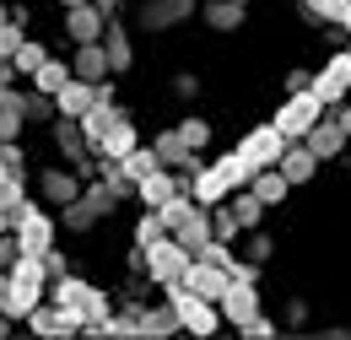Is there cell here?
Wrapping results in <instances>:
<instances>
[{
    "mask_svg": "<svg viewBox=\"0 0 351 340\" xmlns=\"http://www.w3.org/2000/svg\"><path fill=\"white\" fill-rule=\"evenodd\" d=\"M49 298L60 302V308H71V313H82V335L92 330H103L108 319H114V298L103 292V287H92L87 276H60V281H49Z\"/></svg>",
    "mask_w": 351,
    "mask_h": 340,
    "instance_id": "6da1fadb",
    "label": "cell"
},
{
    "mask_svg": "<svg viewBox=\"0 0 351 340\" xmlns=\"http://www.w3.org/2000/svg\"><path fill=\"white\" fill-rule=\"evenodd\" d=\"M11 232L22 238V249H27V254H49V249L60 243V232H65V227H60V211H54V206L27 200V206L16 211V227H11Z\"/></svg>",
    "mask_w": 351,
    "mask_h": 340,
    "instance_id": "7a4b0ae2",
    "label": "cell"
},
{
    "mask_svg": "<svg viewBox=\"0 0 351 340\" xmlns=\"http://www.w3.org/2000/svg\"><path fill=\"white\" fill-rule=\"evenodd\" d=\"M162 298L178 308V319H184V335H217L221 324V302H211V298H200V292H189L184 281H173V287H162Z\"/></svg>",
    "mask_w": 351,
    "mask_h": 340,
    "instance_id": "3957f363",
    "label": "cell"
},
{
    "mask_svg": "<svg viewBox=\"0 0 351 340\" xmlns=\"http://www.w3.org/2000/svg\"><path fill=\"white\" fill-rule=\"evenodd\" d=\"M189 265H195V249H189V243H178L173 232H168V238H157V243L146 249V281L162 292V287H173V281L189 276Z\"/></svg>",
    "mask_w": 351,
    "mask_h": 340,
    "instance_id": "277c9868",
    "label": "cell"
},
{
    "mask_svg": "<svg viewBox=\"0 0 351 340\" xmlns=\"http://www.w3.org/2000/svg\"><path fill=\"white\" fill-rule=\"evenodd\" d=\"M324 108H330V103H324L313 86H308V92H287V97H281V108H276V125L287 130V141H303L308 130L324 119Z\"/></svg>",
    "mask_w": 351,
    "mask_h": 340,
    "instance_id": "5b68a950",
    "label": "cell"
},
{
    "mask_svg": "<svg viewBox=\"0 0 351 340\" xmlns=\"http://www.w3.org/2000/svg\"><path fill=\"white\" fill-rule=\"evenodd\" d=\"M287 146H292V141H287V130L276 125V119H270V125H254V130H243V141H238V151H243V157H249L254 168H276Z\"/></svg>",
    "mask_w": 351,
    "mask_h": 340,
    "instance_id": "8992f818",
    "label": "cell"
},
{
    "mask_svg": "<svg viewBox=\"0 0 351 340\" xmlns=\"http://www.w3.org/2000/svg\"><path fill=\"white\" fill-rule=\"evenodd\" d=\"M33 189H38V200L44 206H71V200H82V189H87V178L71 168V162H60V168H44L38 178H33Z\"/></svg>",
    "mask_w": 351,
    "mask_h": 340,
    "instance_id": "52a82bcc",
    "label": "cell"
},
{
    "mask_svg": "<svg viewBox=\"0 0 351 340\" xmlns=\"http://www.w3.org/2000/svg\"><path fill=\"white\" fill-rule=\"evenodd\" d=\"M189 16H200V0H141V11H135V22L146 33H173Z\"/></svg>",
    "mask_w": 351,
    "mask_h": 340,
    "instance_id": "ba28073f",
    "label": "cell"
},
{
    "mask_svg": "<svg viewBox=\"0 0 351 340\" xmlns=\"http://www.w3.org/2000/svg\"><path fill=\"white\" fill-rule=\"evenodd\" d=\"M313 92H319L330 108L351 97V49H335V54H324V65L313 71Z\"/></svg>",
    "mask_w": 351,
    "mask_h": 340,
    "instance_id": "9c48e42d",
    "label": "cell"
},
{
    "mask_svg": "<svg viewBox=\"0 0 351 340\" xmlns=\"http://www.w3.org/2000/svg\"><path fill=\"white\" fill-rule=\"evenodd\" d=\"M195 184V173H178V168H157V173H146L141 184H135V200L141 206H152V211H162L168 200H173L178 189H189Z\"/></svg>",
    "mask_w": 351,
    "mask_h": 340,
    "instance_id": "30bf717a",
    "label": "cell"
},
{
    "mask_svg": "<svg viewBox=\"0 0 351 340\" xmlns=\"http://www.w3.org/2000/svg\"><path fill=\"white\" fill-rule=\"evenodd\" d=\"M27 330H33V335H49V340L82 335V313H71V308H60L54 298H44L33 313H27Z\"/></svg>",
    "mask_w": 351,
    "mask_h": 340,
    "instance_id": "8fae6325",
    "label": "cell"
},
{
    "mask_svg": "<svg viewBox=\"0 0 351 340\" xmlns=\"http://www.w3.org/2000/svg\"><path fill=\"white\" fill-rule=\"evenodd\" d=\"M303 141L313 146V157H319V162H341V157L351 151V135H346V125H341L335 114H324V119L308 130Z\"/></svg>",
    "mask_w": 351,
    "mask_h": 340,
    "instance_id": "7c38bea8",
    "label": "cell"
},
{
    "mask_svg": "<svg viewBox=\"0 0 351 340\" xmlns=\"http://www.w3.org/2000/svg\"><path fill=\"white\" fill-rule=\"evenodd\" d=\"M152 146H157V157H162V168H178V173H200L206 162H200V151L178 135V125H168V130H157L152 135Z\"/></svg>",
    "mask_w": 351,
    "mask_h": 340,
    "instance_id": "4fadbf2b",
    "label": "cell"
},
{
    "mask_svg": "<svg viewBox=\"0 0 351 340\" xmlns=\"http://www.w3.org/2000/svg\"><path fill=\"white\" fill-rule=\"evenodd\" d=\"M103 33H108V11H103L97 0L71 5V11H65V38H71V43H97Z\"/></svg>",
    "mask_w": 351,
    "mask_h": 340,
    "instance_id": "5bb4252c",
    "label": "cell"
},
{
    "mask_svg": "<svg viewBox=\"0 0 351 340\" xmlns=\"http://www.w3.org/2000/svg\"><path fill=\"white\" fill-rule=\"evenodd\" d=\"M184 287H189V292H200V298H211V302H221L227 292H232V270H221V265H211V259L195 254L189 276H184Z\"/></svg>",
    "mask_w": 351,
    "mask_h": 340,
    "instance_id": "9a60e30c",
    "label": "cell"
},
{
    "mask_svg": "<svg viewBox=\"0 0 351 340\" xmlns=\"http://www.w3.org/2000/svg\"><path fill=\"white\" fill-rule=\"evenodd\" d=\"M200 22L211 27V33H243V22H249V5L243 0H200Z\"/></svg>",
    "mask_w": 351,
    "mask_h": 340,
    "instance_id": "2e32d148",
    "label": "cell"
},
{
    "mask_svg": "<svg viewBox=\"0 0 351 340\" xmlns=\"http://www.w3.org/2000/svg\"><path fill=\"white\" fill-rule=\"evenodd\" d=\"M71 71H76L82 82H108V76H114V60H108L103 38L97 43H71Z\"/></svg>",
    "mask_w": 351,
    "mask_h": 340,
    "instance_id": "e0dca14e",
    "label": "cell"
},
{
    "mask_svg": "<svg viewBox=\"0 0 351 340\" xmlns=\"http://www.w3.org/2000/svg\"><path fill=\"white\" fill-rule=\"evenodd\" d=\"M276 168L292 178V189H303V184H313V178H319V168H324V162L313 157V146H308V141H292V146L281 151V162H276Z\"/></svg>",
    "mask_w": 351,
    "mask_h": 340,
    "instance_id": "ac0fdd59",
    "label": "cell"
},
{
    "mask_svg": "<svg viewBox=\"0 0 351 340\" xmlns=\"http://www.w3.org/2000/svg\"><path fill=\"white\" fill-rule=\"evenodd\" d=\"M254 313H265L260 287H249V281H232V292L221 298V319H227V330H238V324H243V319H254Z\"/></svg>",
    "mask_w": 351,
    "mask_h": 340,
    "instance_id": "d6986e66",
    "label": "cell"
},
{
    "mask_svg": "<svg viewBox=\"0 0 351 340\" xmlns=\"http://www.w3.org/2000/svg\"><path fill=\"white\" fill-rule=\"evenodd\" d=\"M135 146H141V130H135V119L119 108V114H114V125H108V135L97 141V157H114V162H119V157H130Z\"/></svg>",
    "mask_w": 351,
    "mask_h": 340,
    "instance_id": "ffe728a7",
    "label": "cell"
},
{
    "mask_svg": "<svg viewBox=\"0 0 351 340\" xmlns=\"http://www.w3.org/2000/svg\"><path fill=\"white\" fill-rule=\"evenodd\" d=\"M103 49H108V60H114V76H125L135 65V33L119 22V16H108V33H103Z\"/></svg>",
    "mask_w": 351,
    "mask_h": 340,
    "instance_id": "44dd1931",
    "label": "cell"
},
{
    "mask_svg": "<svg viewBox=\"0 0 351 340\" xmlns=\"http://www.w3.org/2000/svg\"><path fill=\"white\" fill-rule=\"evenodd\" d=\"M189 195H195L200 206H221V200L232 195V178L221 173V162H206V168L195 173V184H189Z\"/></svg>",
    "mask_w": 351,
    "mask_h": 340,
    "instance_id": "7402d4cb",
    "label": "cell"
},
{
    "mask_svg": "<svg viewBox=\"0 0 351 340\" xmlns=\"http://www.w3.org/2000/svg\"><path fill=\"white\" fill-rule=\"evenodd\" d=\"M54 103H60V114H65V119H82L92 103H97V82H82V76H71V82L60 86V97H54Z\"/></svg>",
    "mask_w": 351,
    "mask_h": 340,
    "instance_id": "603a6c76",
    "label": "cell"
},
{
    "mask_svg": "<svg viewBox=\"0 0 351 340\" xmlns=\"http://www.w3.org/2000/svg\"><path fill=\"white\" fill-rule=\"evenodd\" d=\"M298 11H303L308 27H341L351 11V0H298Z\"/></svg>",
    "mask_w": 351,
    "mask_h": 340,
    "instance_id": "cb8c5ba5",
    "label": "cell"
},
{
    "mask_svg": "<svg viewBox=\"0 0 351 340\" xmlns=\"http://www.w3.org/2000/svg\"><path fill=\"white\" fill-rule=\"evenodd\" d=\"M249 189H254V195H260L265 206L276 211V206H287V195H292V178H287L281 168H260V173H254V184H249Z\"/></svg>",
    "mask_w": 351,
    "mask_h": 340,
    "instance_id": "d4e9b609",
    "label": "cell"
},
{
    "mask_svg": "<svg viewBox=\"0 0 351 340\" xmlns=\"http://www.w3.org/2000/svg\"><path fill=\"white\" fill-rule=\"evenodd\" d=\"M173 238H178V243H189V249L200 254V249H206V243L217 238V227H211V206H195V216H189V221L178 227Z\"/></svg>",
    "mask_w": 351,
    "mask_h": 340,
    "instance_id": "484cf974",
    "label": "cell"
},
{
    "mask_svg": "<svg viewBox=\"0 0 351 340\" xmlns=\"http://www.w3.org/2000/svg\"><path fill=\"white\" fill-rule=\"evenodd\" d=\"M97 221H103V211H97V206L87 200V189H82V200L60 206V227H65V232H92Z\"/></svg>",
    "mask_w": 351,
    "mask_h": 340,
    "instance_id": "4316f807",
    "label": "cell"
},
{
    "mask_svg": "<svg viewBox=\"0 0 351 340\" xmlns=\"http://www.w3.org/2000/svg\"><path fill=\"white\" fill-rule=\"evenodd\" d=\"M141 324H146V335H184V319H178V308L168 298L152 302V308L141 313Z\"/></svg>",
    "mask_w": 351,
    "mask_h": 340,
    "instance_id": "83f0119b",
    "label": "cell"
},
{
    "mask_svg": "<svg viewBox=\"0 0 351 340\" xmlns=\"http://www.w3.org/2000/svg\"><path fill=\"white\" fill-rule=\"evenodd\" d=\"M173 227L162 221V211H152V206H141V216H135V227H130V243L135 249H152L157 238H168Z\"/></svg>",
    "mask_w": 351,
    "mask_h": 340,
    "instance_id": "f1b7e54d",
    "label": "cell"
},
{
    "mask_svg": "<svg viewBox=\"0 0 351 340\" xmlns=\"http://www.w3.org/2000/svg\"><path fill=\"white\" fill-rule=\"evenodd\" d=\"M227 206L238 211V221H243V232H254V227H265V211H270V206H265V200L254 195V189H232V195H227Z\"/></svg>",
    "mask_w": 351,
    "mask_h": 340,
    "instance_id": "f546056e",
    "label": "cell"
},
{
    "mask_svg": "<svg viewBox=\"0 0 351 340\" xmlns=\"http://www.w3.org/2000/svg\"><path fill=\"white\" fill-rule=\"evenodd\" d=\"M71 76H76V71H71V60H60V54H49L44 65H38V76H33L27 86H38V92H49V97H60V86L71 82Z\"/></svg>",
    "mask_w": 351,
    "mask_h": 340,
    "instance_id": "4dcf8cb0",
    "label": "cell"
},
{
    "mask_svg": "<svg viewBox=\"0 0 351 340\" xmlns=\"http://www.w3.org/2000/svg\"><path fill=\"white\" fill-rule=\"evenodd\" d=\"M22 108H27V125H54V119H60V103H54L49 92H38V86H27Z\"/></svg>",
    "mask_w": 351,
    "mask_h": 340,
    "instance_id": "1f68e13d",
    "label": "cell"
},
{
    "mask_svg": "<svg viewBox=\"0 0 351 340\" xmlns=\"http://www.w3.org/2000/svg\"><path fill=\"white\" fill-rule=\"evenodd\" d=\"M44 60H49V43H38V38H27V43H22V49H16V71H22V82H33Z\"/></svg>",
    "mask_w": 351,
    "mask_h": 340,
    "instance_id": "d6a6232c",
    "label": "cell"
},
{
    "mask_svg": "<svg viewBox=\"0 0 351 340\" xmlns=\"http://www.w3.org/2000/svg\"><path fill=\"white\" fill-rule=\"evenodd\" d=\"M178 135H184V141H189L195 151H206L217 130H211V119H200V114H184V119H178Z\"/></svg>",
    "mask_w": 351,
    "mask_h": 340,
    "instance_id": "836d02e7",
    "label": "cell"
},
{
    "mask_svg": "<svg viewBox=\"0 0 351 340\" xmlns=\"http://www.w3.org/2000/svg\"><path fill=\"white\" fill-rule=\"evenodd\" d=\"M211 227H217V238H227V243H238L243 238V221H238V211L221 200V206H211Z\"/></svg>",
    "mask_w": 351,
    "mask_h": 340,
    "instance_id": "e575fe53",
    "label": "cell"
},
{
    "mask_svg": "<svg viewBox=\"0 0 351 340\" xmlns=\"http://www.w3.org/2000/svg\"><path fill=\"white\" fill-rule=\"evenodd\" d=\"M27 130V108L22 103H0V141H22Z\"/></svg>",
    "mask_w": 351,
    "mask_h": 340,
    "instance_id": "d590c367",
    "label": "cell"
},
{
    "mask_svg": "<svg viewBox=\"0 0 351 340\" xmlns=\"http://www.w3.org/2000/svg\"><path fill=\"white\" fill-rule=\"evenodd\" d=\"M243 254H249V259H260V265H270V259H276V238H270L265 227L243 232Z\"/></svg>",
    "mask_w": 351,
    "mask_h": 340,
    "instance_id": "8d00e7d4",
    "label": "cell"
},
{
    "mask_svg": "<svg viewBox=\"0 0 351 340\" xmlns=\"http://www.w3.org/2000/svg\"><path fill=\"white\" fill-rule=\"evenodd\" d=\"M22 43H27V27L11 16V22L0 27V60H16V49H22Z\"/></svg>",
    "mask_w": 351,
    "mask_h": 340,
    "instance_id": "74e56055",
    "label": "cell"
},
{
    "mask_svg": "<svg viewBox=\"0 0 351 340\" xmlns=\"http://www.w3.org/2000/svg\"><path fill=\"white\" fill-rule=\"evenodd\" d=\"M0 206L11 216L22 211V206H27V178H5V184H0Z\"/></svg>",
    "mask_w": 351,
    "mask_h": 340,
    "instance_id": "f35d334b",
    "label": "cell"
},
{
    "mask_svg": "<svg viewBox=\"0 0 351 340\" xmlns=\"http://www.w3.org/2000/svg\"><path fill=\"white\" fill-rule=\"evenodd\" d=\"M0 162L16 173V178H27V146L22 141H0Z\"/></svg>",
    "mask_w": 351,
    "mask_h": 340,
    "instance_id": "ab89813d",
    "label": "cell"
},
{
    "mask_svg": "<svg viewBox=\"0 0 351 340\" xmlns=\"http://www.w3.org/2000/svg\"><path fill=\"white\" fill-rule=\"evenodd\" d=\"M276 330H281V324H276V319H265V313H254V319H243V324H238V335H243V340H270Z\"/></svg>",
    "mask_w": 351,
    "mask_h": 340,
    "instance_id": "60d3db41",
    "label": "cell"
},
{
    "mask_svg": "<svg viewBox=\"0 0 351 340\" xmlns=\"http://www.w3.org/2000/svg\"><path fill=\"white\" fill-rule=\"evenodd\" d=\"M200 86H206V82H200L195 71H178V76H173V97H178V103H195V97H200Z\"/></svg>",
    "mask_w": 351,
    "mask_h": 340,
    "instance_id": "b9f144b4",
    "label": "cell"
},
{
    "mask_svg": "<svg viewBox=\"0 0 351 340\" xmlns=\"http://www.w3.org/2000/svg\"><path fill=\"white\" fill-rule=\"evenodd\" d=\"M308 86H313V71H303V65H292L281 76V92H308Z\"/></svg>",
    "mask_w": 351,
    "mask_h": 340,
    "instance_id": "7bdbcfd3",
    "label": "cell"
},
{
    "mask_svg": "<svg viewBox=\"0 0 351 340\" xmlns=\"http://www.w3.org/2000/svg\"><path fill=\"white\" fill-rule=\"evenodd\" d=\"M44 270H49V281H60V276H71V259L60 254V243H54V249L44 254Z\"/></svg>",
    "mask_w": 351,
    "mask_h": 340,
    "instance_id": "ee69618b",
    "label": "cell"
},
{
    "mask_svg": "<svg viewBox=\"0 0 351 340\" xmlns=\"http://www.w3.org/2000/svg\"><path fill=\"white\" fill-rule=\"evenodd\" d=\"M287 324H292V330H303V324H308V302L303 298H287Z\"/></svg>",
    "mask_w": 351,
    "mask_h": 340,
    "instance_id": "f6af8a7d",
    "label": "cell"
},
{
    "mask_svg": "<svg viewBox=\"0 0 351 340\" xmlns=\"http://www.w3.org/2000/svg\"><path fill=\"white\" fill-rule=\"evenodd\" d=\"M22 82V71H16V60H0V86H16Z\"/></svg>",
    "mask_w": 351,
    "mask_h": 340,
    "instance_id": "bcb514c9",
    "label": "cell"
},
{
    "mask_svg": "<svg viewBox=\"0 0 351 340\" xmlns=\"http://www.w3.org/2000/svg\"><path fill=\"white\" fill-rule=\"evenodd\" d=\"M330 114H335V119H341V125H346V135H351V97H346V103H335V108H330Z\"/></svg>",
    "mask_w": 351,
    "mask_h": 340,
    "instance_id": "7dc6e473",
    "label": "cell"
},
{
    "mask_svg": "<svg viewBox=\"0 0 351 340\" xmlns=\"http://www.w3.org/2000/svg\"><path fill=\"white\" fill-rule=\"evenodd\" d=\"M11 330H16V319H11V313H5V308H0V340L11 335Z\"/></svg>",
    "mask_w": 351,
    "mask_h": 340,
    "instance_id": "c3c4849f",
    "label": "cell"
},
{
    "mask_svg": "<svg viewBox=\"0 0 351 340\" xmlns=\"http://www.w3.org/2000/svg\"><path fill=\"white\" fill-rule=\"evenodd\" d=\"M11 227H16V216H11V211H5V206H0V238H5Z\"/></svg>",
    "mask_w": 351,
    "mask_h": 340,
    "instance_id": "681fc988",
    "label": "cell"
},
{
    "mask_svg": "<svg viewBox=\"0 0 351 340\" xmlns=\"http://www.w3.org/2000/svg\"><path fill=\"white\" fill-rule=\"evenodd\" d=\"M97 5H103L108 16H119V5H125V0H97Z\"/></svg>",
    "mask_w": 351,
    "mask_h": 340,
    "instance_id": "f907efd6",
    "label": "cell"
},
{
    "mask_svg": "<svg viewBox=\"0 0 351 340\" xmlns=\"http://www.w3.org/2000/svg\"><path fill=\"white\" fill-rule=\"evenodd\" d=\"M5 22H11V5H5V0H0V27H5Z\"/></svg>",
    "mask_w": 351,
    "mask_h": 340,
    "instance_id": "816d5d0a",
    "label": "cell"
},
{
    "mask_svg": "<svg viewBox=\"0 0 351 340\" xmlns=\"http://www.w3.org/2000/svg\"><path fill=\"white\" fill-rule=\"evenodd\" d=\"M71 5H87V0H60V11H71Z\"/></svg>",
    "mask_w": 351,
    "mask_h": 340,
    "instance_id": "f5cc1de1",
    "label": "cell"
},
{
    "mask_svg": "<svg viewBox=\"0 0 351 340\" xmlns=\"http://www.w3.org/2000/svg\"><path fill=\"white\" fill-rule=\"evenodd\" d=\"M5 178H16V173H11V168H5V162H0V184H5Z\"/></svg>",
    "mask_w": 351,
    "mask_h": 340,
    "instance_id": "db71d44e",
    "label": "cell"
},
{
    "mask_svg": "<svg viewBox=\"0 0 351 340\" xmlns=\"http://www.w3.org/2000/svg\"><path fill=\"white\" fill-rule=\"evenodd\" d=\"M341 33H346V38H351V11H346V22H341Z\"/></svg>",
    "mask_w": 351,
    "mask_h": 340,
    "instance_id": "11a10c76",
    "label": "cell"
},
{
    "mask_svg": "<svg viewBox=\"0 0 351 340\" xmlns=\"http://www.w3.org/2000/svg\"><path fill=\"white\" fill-rule=\"evenodd\" d=\"M346 168H351V151H346Z\"/></svg>",
    "mask_w": 351,
    "mask_h": 340,
    "instance_id": "9f6ffc18",
    "label": "cell"
},
{
    "mask_svg": "<svg viewBox=\"0 0 351 340\" xmlns=\"http://www.w3.org/2000/svg\"><path fill=\"white\" fill-rule=\"evenodd\" d=\"M243 5H254V0H243Z\"/></svg>",
    "mask_w": 351,
    "mask_h": 340,
    "instance_id": "6f0895ef",
    "label": "cell"
},
{
    "mask_svg": "<svg viewBox=\"0 0 351 340\" xmlns=\"http://www.w3.org/2000/svg\"><path fill=\"white\" fill-rule=\"evenodd\" d=\"M346 49H351V38H346Z\"/></svg>",
    "mask_w": 351,
    "mask_h": 340,
    "instance_id": "680465c9",
    "label": "cell"
}]
</instances>
